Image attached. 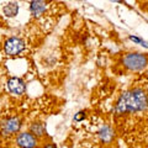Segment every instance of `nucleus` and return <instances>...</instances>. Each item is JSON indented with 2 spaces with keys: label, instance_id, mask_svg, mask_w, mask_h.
I'll use <instances>...</instances> for the list:
<instances>
[{
  "label": "nucleus",
  "instance_id": "obj_1",
  "mask_svg": "<svg viewBox=\"0 0 148 148\" xmlns=\"http://www.w3.org/2000/svg\"><path fill=\"white\" fill-rule=\"evenodd\" d=\"M148 108V95L147 92L135 88V89L127 90L122 92L117 99L114 108V112L116 115H125V114H132V112H140L145 111Z\"/></svg>",
  "mask_w": 148,
  "mask_h": 148
},
{
  "label": "nucleus",
  "instance_id": "obj_2",
  "mask_svg": "<svg viewBox=\"0 0 148 148\" xmlns=\"http://www.w3.org/2000/svg\"><path fill=\"white\" fill-rule=\"evenodd\" d=\"M122 64L131 72H140L148 66V57L143 53L130 52L122 57Z\"/></svg>",
  "mask_w": 148,
  "mask_h": 148
},
{
  "label": "nucleus",
  "instance_id": "obj_3",
  "mask_svg": "<svg viewBox=\"0 0 148 148\" xmlns=\"http://www.w3.org/2000/svg\"><path fill=\"white\" fill-rule=\"evenodd\" d=\"M22 121L20 117L12 116V117H6L0 122V133L5 137L14 136L15 133H17L21 128Z\"/></svg>",
  "mask_w": 148,
  "mask_h": 148
},
{
  "label": "nucleus",
  "instance_id": "obj_4",
  "mask_svg": "<svg viewBox=\"0 0 148 148\" xmlns=\"http://www.w3.org/2000/svg\"><path fill=\"white\" fill-rule=\"evenodd\" d=\"M25 47H26L25 41L20 38V37H10V38L5 41V45H4V49H5V53L8 56L20 54L25 49Z\"/></svg>",
  "mask_w": 148,
  "mask_h": 148
},
{
  "label": "nucleus",
  "instance_id": "obj_5",
  "mask_svg": "<svg viewBox=\"0 0 148 148\" xmlns=\"http://www.w3.org/2000/svg\"><path fill=\"white\" fill-rule=\"evenodd\" d=\"M16 145L18 148H37L38 138L29 132H20L16 136Z\"/></svg>",
  "mask_w": 148,
  "mask_h": 148
},
{
  "label": "nucleus",
  "instance_id": "obj_6",
  "mask_svg": "<svg viewBox=\"0 0 148 148\" xmlns=\"http://www.w3.org/2000/svg\"><path fill=\"white\" fill-rule=\"evenodd\" d=\"M6 85H8V90L10 91L11 94H15V95H22L26 90L25 82L22 80L21 78H17V77H11L10 79L8 80Z\"/></svg>",
  "mask_w": 148,
  "mask_h": 148
},
{
  "label": "nucleus",
  "instance_id": "obj_7",
  "mask_svg": "<svg viewBox=\"0 0 148 148\" xmlns=\"http://www.w3.org/2000/svg\"><path fill=\"white\" fill-rule=\"evenodd\" d=\"M98 138L103 145H110L115 138V131L110 125H104L98 131Z\"/></svg>",
  "mask_w": 148,
  "mask_h": 148
},
{
  "label": "nucleus",
  "instance_id": "obj_8",
  "mask_svg": "<svg viewBox=\"0 0 148 148\" xmlns=\"http://www.w3.org/2000/svg\"><path fill=\"white\" fill-rule=\"evenodd\" d=\"M47 10V4L45 0H32L30 3V12L34 17L42 16Z\"/></svg>",
  "mask_w": 148,
  "mask_h": 148
},
{
  "label": "nucleus",
  "instance_id": "obj_9",
  "mask_svg": "<svg viewBox=\"0 0 148 148\" xmlns=\"http://www.w3.org/2000/svg\"><path fill=\"white\" fill-rule=\"evenodd\" d=\"M30 132L37 138L46 136V127L42 122H32L30 126Z\"/></svg>",
  "mask_w": 148,
  "mask_h": 148
},
{
  "label": "nucleus",
  "instance_id": "obj_10",
  "mask_svg": "<svg viewBox=\"0 0 148 148\" xmlns=\"http://www.w3.org/2000/svg\"><path fill=\"white\" fill-rule=\"evenodd\" d=\"M3 12L6 17H15L18 14V4L16 1L8 3L3 8Z\"/></svg>",
  "mask_w": 148,
  "mask_h": 148
},
{
  "label": "nucleus",
  "instance_id": "obj_11",
  "mask_svg": "<svg viewBox=\"0 0 148 148\" xmlns=\"http://www.w3.org/2000/svg\"><path fill=\"white\" fill-rule=\"evenodd\" d=\"M130 40L133 41V42H136V43H140L141 46H143V47L148 48V42H146V41H143L142 38H140V37H136V36H130Z\"/></svg>",
  "mask_w": 148,
  "mask_h": 148
},
{
  "label": "nucleus",
  "instance_id": "obj_12",
  "mask_svg": "<svg viewBox=\"0 0 148 148\" xmlns=\"http://www.w3.org/2000/svg\"><path fill=\"white\" fill-rule=\"evenodd\" d=\"M85 119V111H79L75 116H74V120L75 121H82V120Z\"/></svg>",
  "mask_w": 148,
  "mask_h": 148
},
{
  "label": "nucleus",
  "instance_id": "obj_13",
  "mask_svg": "<svg viewBox=\"0 0 148 148\" xmlns=\"http://www.w3.org/2000/svg\"><path fill=\"white\" fill-rule=\"evenodd\" d=\"M43 148H57V146H56L54 143H51L49 142V143H47V145H45Z\"/></svg>",
  "mask_w": 148,
  "mask_h": 148
},
{
  "label": "nucleus",
  "instance_id": "obj_14",
  "mask_svg": "<svg viewBox=\"0 0 148 148\" xmlns=\"http://www.w3.org/2000/svg\"><path fill=\"white\" fill-rule=\"evenodd\" d=\"M114 1H119V3H123V0H114Z\"/></svg>",
  "mask_w": 148,
  "mask_h": 148
},
{
  "label": "nucleus",
  "instance_id": "obj_15",
  "mask_svg": "<svg viewBox=\"0 0 148 148\" xmlns=\"http://www.w3.org/2000/svg\"><path fill=\"white\" fill-rule=\"evenodd\" d=\"M94 148H98V147H94Z\"/></svg>",
  "mask_w": 148,
  "mask_h": 148
}]
</instances>
